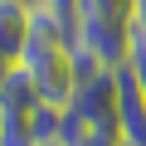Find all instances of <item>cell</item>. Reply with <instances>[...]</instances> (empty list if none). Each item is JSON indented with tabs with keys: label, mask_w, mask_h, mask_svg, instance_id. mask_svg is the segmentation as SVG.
<instances>
[{
	"label": "cell",
	"mask_w": 146,
	"mask_h": 146,
	"mask_svg": "<svg viewBox=\"0 0 146 146\" xmlns=\"http://www.w3.org/2000/svg\"><path fill=\"white\" fill-rule=\"evenodd\" d=\"M34 25H39V10L34 5H15V0H0V58L5 63H20L29 39H34Z\"/></svg>",
	"instance_id": "obj_2"
},
{
	"label": "cell",
	"mask_w": 146,
	"mask_h": 146,
	"mask_svg": "<svg viewBox=\"0 0 146 146\" xmlns=\"http://www.w3.org/2000/svg\"><path fill=\"white\" fill-rule=\"evenodd\" d=\"M39 10H44V15H54V20H63V25L73 29V10H78V0H44Z\"/></svg>",
	"instance_id": "obj_3"
},
{
	"label": "cell",
	"mask_w": 146,
	"mask_h": 146,
	"mask_svg": "<svg viewBox=\"0 0 146 146\" xmlns=\"http://www.w3.org/2000/svg\"><path fill=\"white\" fill-rule=\"evenodd\" d=\"M131 44L146 49V0H136V15H131Z\"/></svg>",
	"instance_id": "obj_5"
},
{
	"label": "cell",
	"mask_w": 146,
	"mask_h": 146,
	"mask_svg": "<svg viewBox=\"0 0 146 146\" xmlns=\"http://www.w3.org/2000/svg\"><path fill=\"white\" fill-rule=\"evenodd\" d=\"M122 146H127V141H122Z\"/></svg>",
	"instance_id": "obj_9"
},
{
	"label": "cell",
	"mask_w": 146,
	"mask_h": 146,
	"mask_svg": "<svg viewBox=\"0 0 146 146\" xmlns=\"http://www.w3.org/2000/svg\"><path fill=\"white\" fill-rule=\"evenodd\" d=\"M127 68H131V78H136V88L146 93V49H141V44H131V54H127Z\"/></svg>",
	"instance_id": "obj_4"
},
{
	"label": "cell",
	"mask_w": 146,
	"mask_h": 146,
	"mask_svg": "<svg viewBox=\"0 0 146 146\" xmlns=\"http://www.w3.org/2000/svg\"><path fill=\"white\" fill-rule=\"evenodd\" d=\"M78 146H122V136H83Z\"/></svg>",
	"instance_id": "obj_6"
},
{
	"label": "cell",
	"mask_w": 146,
	"mask_h": 146,
	"mask_svg": "<svg viewBox=\"0 0 146 146\" xmlns=\"http://www.w3.org/2000/svg\"><path fill=\"white\" fill-rule=\"evenodd\" d=\"M117 131L127 146H146V93L136 88L131 68H117Z\"/></svg>",
	"instance_id": "obj_1"
},
{
	"label": "cell",
	"mask_w": 146,
	"mask_h": 146,
	"mask_svg": "<svg viewBox=\"0 0 146 146\" xmlns=\"http://www.w3.org/2000/svg\"><path fill=\"white\" fill-rule=\"evenodd\" d=\"M15 5H34V10H39V5H44V0H15Z\"/></svg>",
	"instance_id": "obj_7"
},
{
	"label": "cell",
	"mask_w": 146,
	"mask_h": 146,
	"mask_svg": "<svg viewBox=\"0 0 146 146\" xmlns=\"http://www.w3.org/2000/svg\"><path fill=\"white\" fill-rule=\"evenodd\" d=\"M0 146H5V141H0Z\"/></svg>",
	"instance_id": "obj_8"
}]
</instances>
